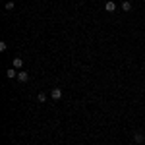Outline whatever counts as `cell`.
<instances>
[{"label": "cell", "mask_w": 145, "mask_h": 145, "mask_svg": "<svg viewBox=\"0 0 145 145\" xmlns=\"http://www.w3.org/2000/svg\"><path fill=\"white\" fill-rule=\"evenodd\" d=\"M37 99L41 101V103H45V101H46V95H45V93H39V95H37Z\"/></svg>", "instance_id": "8"}, {"label": "cell", "mask_w": 145, "mask_h": 145, "mask_svg": "<svg viewBox=\"0 0 145 145\" xmlns=\"http://www.w3.org/2000/svg\"><path fill=\"white\" fill-rule=\"evenodd\" d=\"M105 10H106V12H114V10H116L114 0H106V2H105Z\"/></svg>", "instance_id": "2"}, {"label": "cell", "mask_w": 145, "mask_h": 145, "mask_svg": "<svg viewBox=\"0 0 145 145\" xmlns=\"http://www.w3.org/2000/svg\"><path fill=\"white\" fill-rule=\"evenodd\" d=\"M130 10H132V2H130V0L122 2V12H130Z\"/></svg>", "instance_id": "7"}, {"label": "cell", "mask_w": 145, "mask_h": 145, "mask_svg": "<svg viewBox=\"0 0 145 145\" xmlns=\"http://www.w3.org/2000/svg\"><path fill=\"white\" fill-rule=\"evenodd\" d=\"M6 78H10V79L18 78V72H16V68H8V70H6Z\"/></svg>", "instance_id": "4"}, {"label": "cell", "mask_w": 145, "mask_h": 145, "mask_svg": "<svg viewBox=\"0 0 145 145\" xmlns=\"http://www.w3.org/2000/svg\"><path fill=\"white\" fill-rule=\"evenodd\" d=\"M18 79H20L22 83H25V81L29 79V74H27V72H18Z\"/></svg>", "instance_id": "6"}, {"label": "cell", "mask_w": 145, "mask_h": 145, "mask_svg": "<svg viewBox=\"0 0 145 145\" xmlns=\"http://www.w3.org/2000/svg\"><path fill=\"white\" fill-rule=\"evenodd\" d=\"M22 66H23V60H22V58H14V60H12V68L20 70Z\"/></svg>", "instance_id": "5"}, {"label": "cell", "mask_w": 145, "mask_h": 145, "mask_svg": "<svg viewBox=\"0 0 145 145\" xmlns=\"http://www.w3.org/2000/svg\"><path fill=\"white\" fill-rule=\"evenodd\" d=\"M14 6H16L14 2H6V10H14Z\"/></svg>", "instance_id": "9"}, {"label": "cell", "mask_w": 145, "mask_h": 145, "mask_svg": "<svg viewBox=\"0 0 145 145\" xmlns=\"http://www.w3.org/2000/svg\"><path fill=\"white\" fill-rule=\"evenodd\" d=\"M134 141H135L137 145H139V143H143V141H145V135L141 134V132H135V134H134Z\"/></svg>", "instance_id": "3"}, {"label": "cell", "mask_w": 145, "mask_h": 145, "mask_svg": "<svg viewBox=\"0 0 145 145\" xmlns=\"http://www.w3.org/2000/svg\"><path fill=\"white\" fill-rule=\"evenodd\" d=\"M4 50H6V43L2 41V43H0V52H4Z\"/></svg>", "instance_id": "10"}, {"label": "cell", "mask_w": 145, "mask_h": 145, "mask_svg": "<svg viewBox=\"0 0 145 145\" xmlns=\"http://www.w3.org/2000/svg\"><path fill=\"white\" fill-rule=\"evenodd\" d=\"M50 97H52L54 101H60L62 99V89H60V87H54V89L50 91Z\"/></svg>", "instance_id": "1"}]
</instances>
